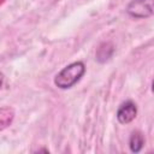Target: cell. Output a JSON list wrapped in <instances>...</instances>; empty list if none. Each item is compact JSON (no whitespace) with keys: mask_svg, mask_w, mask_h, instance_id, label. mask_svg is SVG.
I'll use <instances>...</instances> for the list:
<instances>
[{"mask_svg":"<svg viewBox=\"0 0 154 154\" xmlns=\"http://www.w3.org/2000/svg\"><path fill=\"white\" fill-rule=\"evenodd\" d=\"M84 72H85V65L82 61H75L65 66L54 77V84L60 89H69L82 78Z\"/></svg>","mask_w":154,"mask_h":154,"instance_id":"cell-1","label":"cell"},{"mask_svg":"<svg viewBox=\"0 0 154 154\" xmlns=\"http://www.w3.org/2000/svg\"><path fill=\"white\" fill-rule=\"evenodd\" d=\"M129 16L134 18H148L154 16V0H131L126 7Z\"/></svg>","mask_w":154,"mask_h":154,"instance_id":"cell-2","label":"cell"},{"mask_svg":"<svg viewBox=\"0 0 154 154\" xmlns=\"http://www.w3.org/2000/svg\"><path fill=\"white\" fill-rule=\"evenodd\" d=\"M136 114H137L136 103L129 100V101L123 102L119 106V108L117 111V119L122 124H129L130 122H132L136 118Z\"/></svg>","mask_w":154,"mask_h":154,"instance_id":"cell-3","label":"cell"},{"mask_svg":"<svg viewBox=\"0 0 154 154\" xmlns=\"http://www.w3.org/2000/svg\"><path fill=\"white\" fill-rule=\"evenodd\" d=\"M113 46L109 42H103L99 46L97 51H96V59L100 63H103L106 60H108L112 54H113Z\"/></svg>","mask_w":154,"mask_h":154,"instance_id":"cell-4","label":"cell"},{"mask_svg":"<svg viewBox=\"0 0 154 154\" xmlns=\"http://www.w3.org/2000/svg\"><path fill=\"white\" fill-rule=\"evenodd\" d=\"M144 144V137L140 131H135L131 134L129 140V147L132 153H138Z\"/></svg>","mask_w":154,"mask_h":154,"instance_id":"cell-5","label":"cell"},{"mask_svg":"<svg viewBox=\"0 0 154 154\" xmlns=\"http://www.w3.org/2000/svg\"><path fill=\"white\" fill-rule=\"evenodd\" d=\"M13 119V111L12 108L8 107H2L0 111V124H1V130H4L6 126H8L12 123Z\"/></svg>","mask_w":154,"mask_h":154,"instance_id":"cell-6","label":"cell"},{"mask_svg":"<svg viewBox=\"0 0 154 154\" xmlns=\"http://www.w3.org/2000/svg\"><path fill=\"white\" fill-rule=\"evenodd\" d=\"M152 91L154 93V81H153V83H152Z\"/></svg>","mask_w":154,"mask_h":154,"instance_id":"cell-7","label":"cell"}]
</instances>
